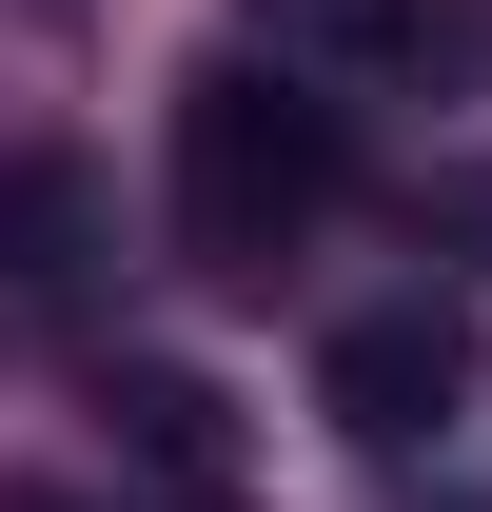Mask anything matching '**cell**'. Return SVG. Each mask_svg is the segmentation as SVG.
<instances>
[{"instance_id":"obj_5","label":"cell","mask_w":492,"mask_h":512,"mask_svg":"<svg viewBox=\"0 0 492 512\" xmlns=\"http://www.w3.org/2000/svg\"><path fill=\"white\" fill-rule=\"evenodd\" d=\"M60 256H79V178L20 158V178H0V276H60Z\"/></svg>"},{"instance_id":"obj_2","label":"cell","mask_w":492,"mask_h":512,"mask_svg":"<svg viewBox=\"0 0 492 512\" xmlns=\"http://www.w3.org/2000/svg\"><path fill=\"white\" fill-rule=\"evenodd\" d=\"M453 375H473V355H453L433 296H374V316H335V355H315V394H335L355 453H414L433 414H453Z\"/></svg>"},{"instance_id":"obj_3","label":"cell","mask_w":492,"mask_h":512,"mask_svg":"<svg viewBox=\"0 0 492 512\" xmlns=\"http://www.w3.org/2000/svg\"><path fill=\"white\" fill-rule=\"evenodd\" d=\"M99 414H119V453H138V473L237 493V394L197 375V355H119V375H99Z\"/></svg>"},{"instance_id":"obj_4","label":"cell","mask_w":492,"mask_h":512,"mask_svg":"<svg viewBox=\"0 0 492 512\" xmlns=\"http://www.w3.org/2000/svg\"><path fill=\"white\" fill-rule=\"evenodd\" d=\"M256 40H276V60H394L414 0H256Z\"/></svg>"},{"instance_id":"obj_1","label":"cell","mask_w":492,"mask_h":512,"mask_svg":"<svg viewBox=\"0 0 492 512\" xmlns=\"http://www.w3.org/2000/svg\"><path fill=\"white\" fill-rule=\"evenodd\" d=\"M335 197H355V138H335V99L296 60H197L178 79V237L217 276H276Z\"/></svg>"}]
</instances>
